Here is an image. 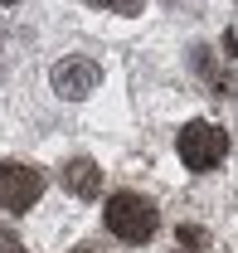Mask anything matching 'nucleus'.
<instances>
[{
  "label": "nucleus",
  "instance_id": "obj_1",
  "mask_svg": "<svg viewBox=\"0 0 238 253\" xmlns=\"http://www.w3.org/2000/svg\"><path fill=\"white\" fill-rule=\"evenodd\" d=\"M156 224H160V214H156V205H151L146 195L117 190V195L107 200V229H112L117 239H126V244H146L151 234H156Z\"/></svg>",
  "mask_w": 238,
  "mask_h": 253
},
{
  "label": "nucleus",
  "instance_id": "obj_2",
  "mask_svg": "<svg viewBox=\"0 0 238 253\" xmlns=\"http://www.w3.org/2000/svg\"><path fill=\"white\" fill-rule=\"evenodd\" d=\"M175 151L190 170H214L224 161V151H229V131H219L214 122H190L175 136Z\"/></svg>",
  "mask_w": 238,
  "mask_h": 253
},
{
  "label": "nucleus",
  "instance_id": "obj_3",
  "mask_svg": "<svg viewBox=\"0 0 238 253\" xmlns=\"http://www.w3.org/2000/svg\"><path fill=\"white\" fill-rule=\"evenodd\" d=\"M44 195V175L30 170V166H15V161H5L0 166V210H10V214H25L34 210V200Z\"/></svg>",
  "mask_w": 238,
  "mask_h": 253
},
{
  "label": "nucleus",
  "instance_id": "obj_4",
  "mask_svg": "<svg viewBox=\"0 0 238 253\" xmlns=\"http://www.w3.org/2000/svg\"><path fill=\"white\" fill-rule=\"evenodd\" d=\"M97 83H102V68H97L92 59H63V63H54V93L68 97V102L97 93Z\"/></svg>",
  "mask_w": 238,
  "mask_h": 253
},
{
  "label": "nucleus",
  "instance_id": "obj_5",
  "mask_svg": "<svg viewBox=\"0 0 238 253\" xmlns=\"http://www.w3.org/2000/svg\"><path fill=\"white\" fill-rule=\"evenodd\" d=\"M63 190H68L73 200H97V195H102V170H97L92 161H68V166H63Z\"/></svg>",
  "mask_w": 238,
  "mask_h": 253
},
{
  "label": "nucleus",
  "instance_id": "obj_6",
  "mask_svg": "<svg viewBox=\"0 0 238 253\" xmlns=\"http://www.w3.org/2000/svg\"><path fill=\"white\" fill-rule=\"evenodd\" d=\"M175 234H180V244H185L190 253H195V249H204V244H209V234L199 229V224H180Z\"/></svg>",
  "mask_w": 238,
  "mask_h": 253
},
{
  "label": "nucleus",
  "instance_id": "obj_7",
  "mask_svg": "<svg viewBox=\"0 0 238 253\" xmlns=\"http://www.w3.org/2000/svg\"><path fill=\"white\" fill-rule=\"evenodd\" d=\"M190 63H195L204 78H214V68H219V63H214V49H204V44H195V49H190Z\"/></svg>",
  "mask_w": 238,
  "mask_h": 253
},
{
  "label": "nucleus",
  "instance_id": "obj_8",
  "mask_svg": "<svg viewBox=\"0 0 238 253\" xmlns=\"http://www.w3.org/2000/svg\"><path fill=\"white\" fill-rule=\"evenodd\" d=\"M141 5L146 0H107V10H117V15H141Z\"/></svg>",
  "mask_w": 238,
  "mask_h": 253
},
{
  "label": "nucleus",
  "instance_id": "obj_9",
  "mask_svg": "<svg viewBox=\"0 0 238 253\" xmlns=\"http://www.w3.org/2000/svg\"><path fill=\"white\" fill-rule=\"evenodd\" d=\"M0 253H25V244H20V239L5 229V234H0Z\"/></svg>",
  "mask_w": 238,
  "mask_h": 253
},
{
  "label": "nucleus",
  "instance_id": "obj_10",
  "mask_svg": "<svg viewBox=\"0 0 238 253\" xmlns=\"http://www.w3.org/2000/svg\"><path fill=\"white\" fill-rule=\"evenodd\" d=\"M0 5H20V0H0Z\"/></svg>",
  "mask_w": 238,
  "mask_h": 253
},
{
  "label": "nucleus",
  "instance_id": "obj_11",
  "mask_svg": "<svg viewBox=\"0 0 238 253\" xmlns=\"http://www.w3.org/2000/svg\"><path fill=\"white\" fill-rule=\"evenodd\" d=\"M88 5H107V0H88Z\"/></svg>",
  "mask_w": 238,
  "mask_h": 253
}]
</instances>
